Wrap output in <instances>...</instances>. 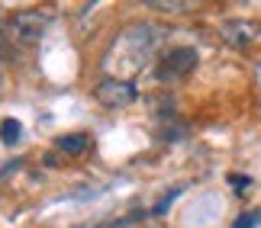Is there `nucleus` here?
I'll list each match as a JSON object with an SVG mask.
<instances>
[{"label":"nucleus","mask_w":261,"mask_h":228,"mask_svg":"<svg viewBox=\"0 0 261 228\" xmlns=\"http://www.w3.org/2000/svg\"><path fill=\"white\" fill-rule=\"evenodd\" d=\"M52 26V10H16L7 19V39L16 45H36Z\"/></svg>","instance_id":"nucleus-2"},{"label":"nucleus","mask_w":261,"mask_h":228,"mask_svg":"<svg viewBox=\"0 0 261 228\" xmlns=\"http://www.w3.org/2000/svg\"><path fill=\"white\" fill-rule=\"evenodd\" d=\"M94 96L100 106H107V110H126V106H133L139 100V90L136 84L129 81H113V77H107V81H100L94 87Z\"/></svg>","instance_id":"nucleus-4"},{"label":"nucleus","mask_w":261,"mask_h":228,"mask_svg":"<svg viewBox=\"0 0 261 228\" xmlns=\"http://www.w3.org/2000/svg\"><path fill=\"white\" fill-rule=\"evenodd\" d=\"M255 222H258V215L248 212V215H239V222H236L232 228H255Z\"/></svg>","instance_id":"nucleus-10"},{"label":"nucleus","mask_w":261,"mask_h":228,"mask_svg":"<svg viewBox=\"0 0 261 228\" xmlns=\"http://www.w3.org/2000/svg\"><path fill=\"white\" fill-rule=\"evenodd\" d=\"M158 42H162V29L155 23H133L110 42L100 68H103V74L113 77V81H129L133 84L148 68Z\"/></svg>","instance_id":"nucleus-1"},{"label":"nucleus","mask_w":261,"mask_h":228,"mask_svg":"<svg viewBox=\"0 0 261 228\" xmlns=\"http://www.w3.org/2000/svg\"><path fill=\"white\" fill-rule=\"evenodd\" d=\"M219 32H223V39H226L229 45L245 48L248 42H255V39L261 36V26L255 23V19H242V16H239V19H226Z\"/></svg>","instance_id":"nucleus-5"},{"label":"nucleus","mask_w":261,"mask_h":228,"mask_svg":"<svg viewBox=\"0 0 261 228\" xmlns=\"http://www.w3.org/2000/svg\"><path fill=\"white\" fill-rule=\"evenodd\" d=\"M19 138H23V122H19V119H4V122H0V142L16 145Z\"/></svg>","instance_id":"nucleus-7"},{"label":"nucleus","mask_w":261,"mask_h":228,"mask_svg":"<svg viewBox=\"0 0 261 228\" xmlns=\"http://www.w3.org/2000/svg\"><path fill=\"white\" fill-rule=\"evenodd\" d=\"M4 52H7V36L0 32V55H4Z\"/></svg>","instance_id":"nucleus-11"},{"label":"nucleus","mask_w":261,"mask_h":228,"mask_svg":"<svg viewBox=\"0 0 261 228\" xmlns=\"http://www.w3.org/2000/svg\"><path fill=\"white\" fill-rule=\"evenodd\" d=\"M187 7V0H148V10H155V13H184Z\"/></svg>","instance_id":"nucleus-8"},{"label":"nucleus","mask_w":261,"mask_h":228,"mask_svg":"<svg viewBox=\"0 0 261 228\" xmlns=\"http://www.w3.org/2000/svg\"><path fill=\"white\" fill-rule=\"evenodd\" d=\"M229 183H232L236 193H245L252 186V177H242V174H229Z\"/></svg>","instance_id":"nucleus-9"},{"label":"nucleus","mask_w":261,"mask_h":228,"mask_svg":"<svg viewBox=\"0 0 261 228\" xmlns=\"http://www.w3.org/2000/svg\"><path fill=\"white\" fill-rule=\"evenodd\" d=\"M55 148L58 151H65V154H84L87 148H90V135L87 132H71V135H62V138H55Z\"/></svg>","instance_id":"nucleus-6"},{"label":"nucleus","mask_w":261,"mask_h":228,"mask_svg":"<svg viewBox=\"0 0 261 228\" xmlns=\"http://www.w3.org/2000/svg\"><path fill=\"white\" fill-rule=\"evenodd\" d=\"M197 61H200L197 48H190V45L171 48V52L162 55V64H158V81H162V84H177L180 77H187L190 71H194Z\"/></svg>","instance_id":"nucleus-3"}]
</instances>
